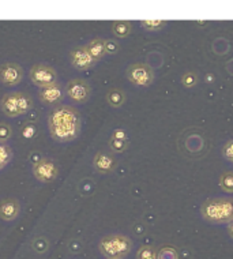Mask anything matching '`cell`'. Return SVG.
Returning a JSON list of instances; mask_svg holds the SVG:
<instances>
[{
	"label": "cell",
	"mask_w": 233,
	"mask_h": 259,
	"mask_svg": "<svg viewBox=\"0 0 233 259\" xmlns=\"http://www.w3.org/2000/svg\"><path fill=\"white\" fill-rule=\"evenodd\" d=\"M51 137L56 142H71L77 139L82 127L79 111L71 105H58L48 116Z\"/></svg>",
	"instance_id": "6da1fadb"
},
{
	"label": "cell",
	"mask_w": 233,
	"mask_h": 259,
	"mask_svg": "<svg viewBox=\"0 0 233 259\" xmlns=\"http://www.w3.org/2000/svg\"><path fill=\"white\" fill-rule=\"evenodd\" d=\"M177 147L187 159H202L209 151V139L202 130L191 127L179 137Z\"/></svg>",
	"instance_id": "7a4b0ae2"
},
{
	"label": "cell",
	"mask_w": 233,
	"mask_h": 259,
	"mask_svg": "<svg viewBox=\"0 0 233 259\" xmlns=\"http://www.w3.org/2000/svg\"><path fill=\"white\" fill-rule=\"evenodd\" d=\"M201 214L213 224H228L233 218L232 198H210L201 206Z\"/></svg>",
	"instance_id": "3957f363"
},
{
	"label": "cell",
	"mask_w": 233,
	"mask_h": 259,
	"mask_svg": "<svg viewBox=\"0 0 233 259\" xmlns=\"http://www.w3.org/2000/svg\"><path fill=\"white\" fill-rule=\"evenodd\" d=\"M98 248L107 259H123L132 250V242L128 236L120 233L107 235L100 240Z\"/></svg>",
	"instance_id": "277c9868"
},
{
	"label": "cell",
	"mask_w": 233,
	"mask_h": 259,
	"mask_svg": "<svg viewBox=\"0 0 233 259\" xmlns=\"http://www.w3.org/2000/svg\"><path fill=\"white\" fill-rule=\"evenodd\" d=\"M0 107L4 115L8 117H18L33 109V101L28 93L14 92V93H7L1 98Z\"/></svg>",
	"instance_id": "5b68a950"
},
{
	"label": "cell",
	"mask_w": 233,
	"mask_h": 259,
	"mask_svg": "<svg viewBox=\"0 0 233 259\" xmlns=\"http://www.w3.org/2000/svg\"><path fill=\"white\" fill-rule=\"evenodd\" d=\"M125 75L127 80L135 86L147 87L154 82L153 68L146 63H134L127 68Z\"/></svg>",
	"instance_id": "8992f818"
},
{
	"label": "cell",
	"mask_w": 233,
	"mask_h": 259,
	"mask_svg": "<svg viewBox=\"0 0 233 259\" xmlns=\"http://www.w3.org/2000/svg\"><path fill=\"white\" fill-rule=\"evenodd\" d=\"M30 81L33 85H36L40 89L47 86H51L53 83L58 82V72L51 65H36L30 68L29 72Z\"/></svg>",
	"instance_id": "52a82bcc"
},
{
	"label": "cell",
	"mask_w": 233,
	"mask_h": 259,
	"mask_svg": "<svg viewBox=\"0 0 233 259\" xmlns=\"http://www.w3.org/2000/svg\"><path fill=\"white\" fill-rule=\"evenodd\" d=\"M64 92L74 102L83 104V102H88V100L90 98L92 87L89 85L88 81L82 80V78H74L67 82Z\"/></svg>",
	"instance_id": "ba28073f"
},
{
	"label": "cell",
	"mask_w": 233,
	"mask_h": 259,
	"mask_svg": "<svg viewBox=\"0 0 233 259\" xmlns=\"http://www.w3.org/2000/svg\"><path fill=\"white\" fill-rule=\"evenodd\" d=\"M33 175L41 183H52L58 178V165L51 159H43L33 165Z\"/></svg>",
	"instance_id": "9c48e42d"
},
{
	"label": "cell",
	"mask_w": 233,
	"mask_h": 259,
	"mask_svg": "<svg viewBox=\"0 0 233 259\" xmlns=\"http://www.w3.org/2000/svg\"><path fill=\"white\" fill-rule=\"evenodd\" d=\"M23 78V70L21 65L14 62H7L0 65V82L4 86H16Z\"/></svg>",
	"instance_id": "30bf717a"
},
{
	"label": "cell",
	"mask_w": 233,
	"mask_h": 259,
	"mask_svg": "<svg viewBox=\"0 0 233 259\" xmlns=\"http://www.w3.org/2000/svg\"><path fill=\"white\" fill-rule=\"evenodd\" d=\"M70 60H71V65H73L74 68L78 70V71H86V70L97 65V62L92 58V55L89 53L86 47L74 48L70 53Z\"/></svg>",
	"instance_id": "8fae6325"
},
{
	"label": "cell",
	"mask_w": 233,
	"mask_h": 259,
	"mask_svg": "<svg viewBox=\"0 0 233 259\" xmlns=\"http://www.w3.org/2000/svg\"><path fill=\"white\" fill-rule=\"evenodd\" d=\"M38 98L45 105L58 107L59 104L62 102V100L64 98V89L62 87V85L59 82H56L51 86L40 89L38 90Z\"/></svg>",
	"instance_id": "7c38bea8"
},
{
	"label": "cell",
	"mask_w": 233,
	"mask_h": 259,
	"mask_svg": "<svg viewBox=\"0 0 233 259\" xmlns=\"http://www.w3.org/2000/svg\"><path fill=\"white\" fill-rule=\"evenodd\" d=\"M93 166L98 173L108 175V173H112L116 169L117 160L109 151L100 150L95 153L94 159H93Z\"/></svg>",
	"instance_id": "4fadbf2b"
},
{
	"label": "cell",
	"mask_w": 233,
	"mask_h": 259,
	"mask_svg": "<svg viewBox=\"0 0 233 259\" xmlns=\"http://www.w3.org/2000/svg\"><path fill=\"white\" fill-rule=\"evenodd\" d=\"M21 205L14 198H7L0 202V218L4 221H13L19 216Z\"/></svg>",
	"instance_id": "5bb4252c"
},
{
	"label": "cell",
	"mask_w": 233,
	"mask_h": 259,
	"mask_svg": "<svg viewBox=\"0 0 233 259\" xmlns=\"http://www.w3.org/2000/svg\"><path fill=\"white\" fill-rule=\"evenodd\" d=\"M86 48H88L89 53L92 55V58L94 59L97 63L107 55V50H105V40L101 38V37L93 38V40L86 45Z\"/></svg>",
	"instance_id": "9a60e30c"
},
{
	"label": "cell",
	"mask_w": 233,
	"mask_h": 259,
	"mask_svg": "<svg viewBox=\"0 0 233 259\" xmlns=\"http://www.w3.org/2000/svg\"><path fill=\"white\" fill-rule=\"evenodd\" d=\"M125 100H127V96H125V93H124L122 89L113 87V89L108 90V93H107V102L109 104L112 108L123 107Z\"/></svg>",
	"instance_id": "2e32d148"
},
{
	"label": "cell",
	"mask_w": 233,
	"mask_h": 259,
	"mask_svg": "<svg viewBox=\"0 0 233 259\" xmlns=\"http://www.w3.org/2000/svg\"><path fill=\"white\" fill-rule=\"evenodd\" d=\"M132 25L128 21H115L112 23V33L117 38H125L131 34Z\"/></svg>",
	"instance_id": "e0dca14e"
},
{
	"label": "cell",
	"mask_w": 233,
	"mask_h": 259,
	"mask_svg": "<svg viewBox=\"0 0 233 259\" xmlns=\"http://www.w3.org/2000/svg\"><path fill=\"white\" fill-rule=\"evenodd\" d=\"M13 159V149L7 145V142H0V171L7 165Z\"/></svg>",
	"instance_id": "ac0fdd59"
},
{
	"label": "cell",
	"mask_w": 233,
	"mask_h": 259,
	"mask_svg": "<svg viewBox=\"0 0 233 259\" xmlns=\"http://www.w3.org/2000/svg\"><path fill=\"white\" fill-rule=\"evenodd\" d=\"M140 26L145 30H149V32H158V30H162L167 26V21H164V19H145V21H140Z\"/></svg>",
	"instance_id": "d6986e66"
},
{
	"label": "cell",
	"mask_w": 233,
	"mask_h": 259,
	"mask_svg": "<svg viewBox=\"0 0 233 259\" xmlns=\"http://www.w3.org/2000/svg\"><path fill=\"white\" fill-rule=\"evenodd\" d=\"M31 248L37 254H44L49 248V240L45 238V236H37V238L31 240Z\"/></svg>",
	"instance_id": "ffe728a7"
},
{
	"label": "cell",
	"mask_w": 233,
	"mask_h": 259,
	"mask_svg": "<svg viewBox=\"0 0 233 259\" xmlns=\"http://www.w3.org/2000/svg\"><path fill=\"white\" fill-rule=\"evenodd\" d=\"M219 187L228 194H233V172H225L219 176Z\"/></svg>",
	"instance_id": "44dd1931"
},
{
	"label": "cell",
	"mask_w": 233,
	"mask_h": 259,
	"mask_svg": "<svg viewBox=\"0 0 233 259\" xmlns=\"http://www.w3.org/2000/svg\"><path fill=\"white\" fill-rule=\"evenodd\" d=\"M157 259H179V252L173 245H162L157 251Z\"/></svg>",
	"instance_id": "7402d4cb"
},
{
	"label": "cell",
	"mask_w": 233,
	"mask_h": 259,
	"mask_svg": "<svg viewBox=\"0 0 233 259\" xmlns=\"http://www.w3.org/2000/svg\"><path fill=\"white\" fill-rule=\"evenodd\" d=\"M199 82V77L195 71H186L182 75V83L184 87H195Z\"/></svg>",
	"instance_id": "603a6c76"
},
{
	"label": "cell",
	"mask_w": 233,
	"mask_h": 259,
	"mask_svg": "<svg viewBox=\"0 0 233 259\" xmlns=\"http://www.w3.org/2000/svg\"><path fill=\"white\" fill-rule=\"evenodd\" d=\"M109 149L112 153H124L128 149V141L123 139H116V138H109Z\"/></svg>",
	"instance_id": "cb8c5ba5"
},
{
	"label": "cell",
	"mask_w": 233,
	"mask_h": 259,
	"mask_svg": "<svg viewBox=\"0 0 233 259\" xmlns=\"http://www.w3.org/2000/svg\"><path fill=\"white\" fill-rule=\"evenodd\" d=\"M137 259H157V251L153 245H142L137 252Z\"/></svg>",
	"instance_id": "d4e9b609"
},
{
	"label": "cell",
	"mask_w": 233,
	"mask_h": 259,
	"mask_svg": "<svg viewBox=\"0 0 233 259\" xmlns=\"http://www.w3.org/2000/svg\"><path fill=\"white\" fill-rule=\"evenodd\" d=\"M21 132H22L23 138H26V139H33V138H36V135L38 134V129H37V126L34 123L28 122L23 124Z\"/></svg>",
	"instance_id": "484cf974"
},
{
	"label": "cell",
	"mask_w": 233,
	"mask_h": 259,
	"mask_svg": "<svg viewBox=\"0 0 233 259\" xmlns=\"http://www.w3.org/2000/svg\"><path fill=\"white\" fill-rule=\"evenodd\" d=\"M13 135V129L7 123L0 122V142H7Z\"/></svg>",
	"instance_id": "4316f807"
},
{
	"label": "cell",
	"mask_w": 233,
	"mask_h": 259,
	"mask_svg": "<svg viewBox=\"0 0 233 259\" xmlns=\"http://www.w3.org/2000/svg\"><path fill=\"white\" fill-rule=\"evenodd\" d=\"M105 50L107 55H116L120 50V44L117 43V40H105Z\"/></svg>",
	"instance_id": "83f0119b"
},
{
	"label": "cell",
	"mask_w": 233,
	"mask_h": 259,
	"mask_svg": "<svg viewBox=\"0 0 233 259\" xmlns=\"http://www.w3.org/2000/svg\"><path fill=\"white\" fill-rule=\"evenodd\" d=\"M222 156H224V159L225 160L233 162V139L228 141V142L224 145V147H222Z\"/></svg>",
	"instance_id": "f1b7e54d"
},
{
	"label": "cell",
	"mask_w": 233,
	"mask_h": 259,
	"mask_svg": "<svg viewBox=\"0 0 233 259\" xmlns=\"http://www.w3.org/2000/svg\"><path fill=\"white\" fill-rule=\"evenodd\" d=\"M68 250L73 254H79L82 250H83V244L80 242L79 239H73L70 243H68Z\"/></svg>",
	"instance_id": "f546056e"
},
{
	"label": "cell",
	"mask_w": 233,
	"mask_h": 259,
	"mask_svg": "<svg viewBox=\"0 0 233 259\" xmlns=\"http://www.w3.org/2000/svg\"><path fill=\"white\" fill-rule=\"evenodd\" d=\"M110 138H116V139H123V141H128L127 139V132L122 129H117L115 130L113 132H112V137Z\"/></svg>",
	"instance_id": "4dcf8cb0"
},
{
	"label": "cell",
	"mask_w": 233,
	"mask_h": 259,
	"mask_svg": "<svg viewBox=\"0 0 233 259\" xmlns=\"http://www.w3.org/2000/svg\"><path fill=\"white\" fill-rule=\"evenodd\" d=\"M132 232L137 235V236H142V235H145V232H146V227L143 225V224H135L134 225V228H132Z\"/></svg>",
	"instance_id": "1f68e13d"
},
{
	"label": "cell",
	"mask_w": 233,
	"mask_h": 259,
	"mask_svg": "<svg viewBox=\"0 0 233 259\" xmlns=\"http://www.w3.org/2000/svg\"><path fill=\"white\" fill-rule=\"evenodd\" d=\"M228 232H229V236L233 239V218L228 223Z\"/></svg>",
	"instance_id": "d6a6232c"
}]
</instances>
